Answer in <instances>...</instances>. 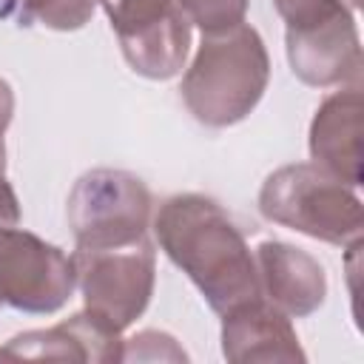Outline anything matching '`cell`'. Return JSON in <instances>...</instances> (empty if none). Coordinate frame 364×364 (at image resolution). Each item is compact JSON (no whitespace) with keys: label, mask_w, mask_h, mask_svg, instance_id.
Here are the masks:
<instances>
[{"label":"cell","mask_w":364,"mask_h":364,"mask_svg":"<svg viewBox=\"0 0 364 364\" xmlns=\"http://www.w3.org/2000/svg\"><path fill=\"white\" fill-rule=\"evenodd\" d=\"M154 236L165 256L196 284L213 313L262 299L256 259L219 202L176 193L154 216Z\"/></svg>","instance_id":"obj_1"},{"label":"cell","mask_w":364,"mask_h":364,"mask_svg":"<svg viewBox=\"0 0 364 364\" xmlns=\"http://www.w3.org/2000/svg\"><path fill=\"white\" fill-rule=\"evenodd\" d=\"M270 57L259 31L247 23L208 31L182 74V102L196 122L228 128L242 122L264 97Z\"/></svg>","instance_id":"obj_2"},{"label":"cell","mask_w":364,"mask_h":364,"mask_svg":"<svg viewBox=\"0 0 364 364\" xmlns=\"http://www.w3.org/2000/svg\"><path fill=\"white\" fill-rule=\"evenodd\" d=\"M264 219L299 230L327 245H358L364 208L355 188L330 176L313 162H296L273 171L259 191Z\"/></svg>","instance_id":"obj_3"},{"label":"cell","mask_w":364,"mask_h":364,"mask_svg":"<svg viewBox=\"0 0 364 364\" xmlns=\"http://www.w3.org/2000/svg\"><path fill=\"white\" fill-rule=\"evenodd\" d=\"M154 199L148 185L119 168L82 173L68 193V228L77 247H122L148 236Z\"/></svg>","instance_id":"obj_4"},{"label":"cell","mask_w":364,"mask_h":364,"mask_svg":"<svg viewBox=\"0 0 364 364\" xmlns=\"http://www.w3.org/2000/svg\"><path fill=\"white\" fill-rule=\"evenodd\" d=\"M71 262L88 313L119 333L145 313L156 284V250L148 236L122 247H77Z\"/></svg>","instance_id":"obj_5"},{"label":"cell","mask_w":364,"mask_h":364,"mask_svg":"<svg viewBox=\"0 0 364 364\" xmlns=\"http://www.w3.org/2000/svg\"><path fill=\"white\" fill-rule=\"evenodd\" d=\"M74 262L57 245L11 225L0 228V304L23 313H57L74 293Z\"/></svg>","instance_id":"obj_6"},{"label":"cell","mask_w":364,"mask_h":364,"mask_svg":"<svg viewBox=\"0 0 364 364\" xmlns=\"http://www.w3.org/2000/svg\"><path fill=\"white\" fill-rule=\"evenodd\" d=\"M111 20L125 63L148 80H171L185 65L191 23L173 0H97Z\"/></svg>","instance_id":"obj_7"},{"label":"cell","mask_w":364,"mask_h":364,"mask_svg":"<svg viewBox=\"0 0 364 364\" xmlns=\"http://www.w3.org/2000/svg\"><path fill=\"white\" fill-rule=\"evenodd\" d=\"M284 48L290 71L304 85H361L364 60L353 9H338L324 20L284 28Z\"/></svg>","instance_id":"obj_8"},{"label":"cell","mask_w":364,"mask_h":364,"mask_svg":"<svg viewBox=\"0 0 364 364\" xmlns=\"http://www.w3.org/2000/svg\"><path fill=\"white\" fill-rule=\"evenodd\" d=\"M262 299L279 307L287 318L313 316L327 299V276L318 259L307 250L267 239L253 250Z\"/></svg>","instance_id":"obj_9"},{"label":"cell","mask_w":364,"mask_h":364,"mask_svg":"<svg viewBox=\"0 0 364 364\" xmlns=\"http://www.w3.org/2000/svg\"><path fill=\"white\" fill-rule=\"evenodd\" d=\"M310 159L350 188L361 185V85H341L313 114Z\"/></svg>","instance_id":"obj_10"},{"label":"cell","mask_w":364,"mask_h":364,"mask_svg":"<svg viewBox=\"0 0 364 364\" xmlns=\"http://www.w3.org/2000/svg\"><path fill=\"white\" fill-rule=\"evenodd\" d=\"M122 333L82 310L48 327L28 330L0 350V358H54V361H122Z\"/></svg>","instance_id":"obj_11"},{"label":"cell","mask_w":364,"mask_h":364,"mask_svg":"<svg viewBox=\"0 0 364 364\" xmlns=\"http://www.w3.org/2000/svg\"><path fill=\"white\" fill-rule=\"evenodd\" d=\"M222 355L233 364L304 361V350L290 318L267 299L245 301L222 313Z\"/></svg>","instance_id":"obj_12"},{"label":"cell","mask_w":364,"mask_h":364,"mask_svg":"<svg viewBox=\"0 0 364 364\" xmlns=\"http://www.w3.org/2000/svg\"><path fill=\"white\" fill-rule=\"evenodd\" d=\"M97 0H0V17L17 26H46L54 31H77L94 17Z\"/></svg>","instance_id":"obj_13"},{"label":"cell","mask_w":364,"mask_h":364,"mask_svg":"<svg viewBox=\"0 0 364 364\" xmlns=\"http://www.w3.org/2000/svg\"><path fill=\"white\" fill-rule=\"evenodd\" d=\"M173 3L179 6V11L191 26H199L202 34H208L245 23L250 0H173Z\"/></svg>","instance_id":"obj_14"},{"label":"cell","mask_w":364,"mask_h":364,"mask_svg":"<svg viewBox=\"0 0 364 364\" xmlns=\"http://www.w3.org/2000/svg\"><path fill=\"white\" fill-rule=\"evenodd\" d=\"M185 361L188 355L182 353V347L176 344V338H171L168 333L159 330H142L134 338H128L122 344V361Z\"/></svg>","instance_id":"obj_15"},{"label":"cell","mask_w":364,"mask_h":364,"mask_svg":"<svg viewBox=\"0 0 364 364\" xmlns=\"http://www.w3.org/2000/svg\"><path fill=\"white\" fill-rule=\"evenodd\" d=\"M273 6L284 20V28H299V26L324 20L338 9H350L344 0H273Z\"/></svg>","instance_id":"obj_16"},{"label":"cell","mask_w":364,"mask_h":364,"mask_svg":"<svg viewBox=\"0 0 364 364\" xmlns=\"http://www.w3.org/2000/svg\"><path fill=\"white\" fill-rule=\"evenodd\" d=\"M20 222V199L6 176V148L0 139V228H11Z\"/></svg>","instance_id":"obj_17"},{"label":"cell","mask_w":364,"mask_h":364,"mask_svg":"<svg viewBox=\"0 0 364 364\" xmlns=\"http://www.w3.org/2000/svg\"><path fill=\"white\" fill-rule=\"evenodd\" d=\"M11 114H14V91L0 77V139H3L6 128H9V122H11Z\"/></svg>","instance_id":"obj_18"},{"label":"cell","mask_w":364,"mask_h":364,"mask_svg":"<svg viewBox=\"0 0 364 364\" xmlns=\"http://www.w3.org/2000/svg\"><path fill=\"white\" fill-rule=\"evenodd\" d=\"M344 3H347L350 9H355V6H358V0H344Z\"/></svg>","instance_id":"obj_19"}]
</instances>
